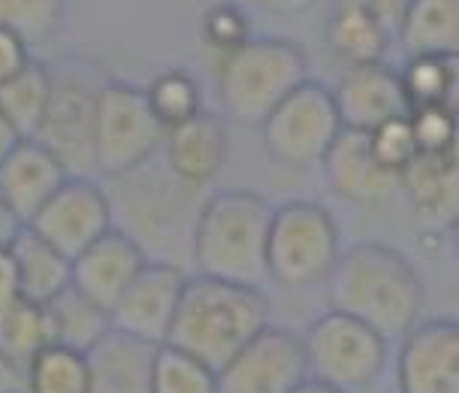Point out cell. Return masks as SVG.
Wrapping results in <instances>:
<instances>
[{
    "mask_svg": "<svg viewBox=\"0 0 459 393\" xmlns=\"http://www.w3.org/2000/svg\"><path fill=\"white\" fill-rule=\"evenodd\" d=\"M408 55H459V0H408L396 31Z\"/></svg>",
    "mask_w": 459,
    "mask_h": 393,
    "instance_id": "cb8c5ba5",
    "label": "cell"
},
{
    "mask_svg": "<svg viewBox=\"0 0 459 393\" xmlns=\"http://www.w3.org/2000/svg\"><path fill=\"white\" fill-rule=\"evenodd\" d=\"M22 393H91L88 357L64 345H46L22 372Z\"/></svg>",
    "mask_w": 459,
    "mask_h": 393,
    "instance_id": "83f0119b",
    "label": "cell"
},
{
    "mask_svg": "<svg viewBox=\"0 0 459 393\" xmlns=\"http://www.w3.org/2000/svg\"><path fill=\"white\" fill-rule=\"evenodd\" d=\"M324 170L333 194L359 209H381L402 191L399 176L375 161L366 134L354 130H342V136L326 152Z\"/></svg>",
    "mask_w": 459,
    "mask_h": 393,
    "instance_id": "2e32d148",
    "label": "cell"
},
{
    "mask_svg": "<svg viewBox=\"0 0 459 393\" xmlns=\"http://www.w3.org/2000/svg\"><path fill=\"white\" fill-rule=\"evenodd\" d=\"M103 191L112 209V227L130 236L145 258L176 266L191 258V233L206 196L200 188L172 176L160 154L112 176Z\"/></svg>",
    "mask_w": 459,
    "mask_h": 393,
    "instance_id": "7a4b0ae2",
    "label": "cell"
},
{
    "mask_svg": "<svg viewBox=\"0 0 459 393\" xmlns=\"http://www.w3.org/2000/svg\"><path fill=\"white\" fill-rule=\"evenodd\" d=\"M269 327V300L264 288L218 282L209 275H187L176 318L163 345L221 372L257 333Z\"/></svg>",
    "mask_w": 459,
    "mask_h": 393,
    "instance_id": "3957f363",
    "label": "cell"
},
{
    "mask_svg": "<svg viewBox=\"0 0 459 393\" xmlns=\"http://www.w3.org/2000/svg\"><path fill=\"white\" fill-rule=\"evenodd\" d=\"M163 130L152 116L143 88L109 79L97 106L94 163L97 173L121 176L160 154Z\"/></svg>",
    "mask_w": 459,
    "mask_h": 393,
    "instance_id": "30bf717a",
    "label": "cell"
},
{
    "mask_svg": "<svg viewBox=\"0 0 459 393\" xmlns=\"http://www.w3.org/2000/svg\"><path fill=\"white\" fill-rule=\"evenodd\" d=\"M43 312H46V327H48V342H52V345L82 351V354H88V351L112 330L109 312L94 306L91 300H85L73 288L61 291L57 297L43 302Z\"/></svg>",
    "mask_w": 459,
    "mask_h": 393,
    "instance_id": "d4e9b609",
    "label": "cell"
},
{
    "mask_svg": "<svg viewBox=\"0 0 459 393\" xmlns=\"http://www.w3.org/2000/svg\"><path fill=\"white\" fill-rule=\"evenodd\" d=\"M402 92H405L408 109L417 106H454L456 97V58L445 55H408L405 67L399 70Z\"/></svg>",
    "mask_w": 459,
    "mask_h": 393,
    "instance_id": "f1b7e54d",
    "label": "cell"
},
{
    "mask_svg": "<svg viewBox=\"0 0 459 393\" xmlns=\"http://www.w3.org/2000/svg\"><path fill=\"white\" fill-rule=\"evenodd\" d=\"M227 152L230 136L224 121L206 109L185 125L167 130L160 145V158L169 167V173L200 191H206L224 170Z\"/></svg>",
    "mask_w": 459,
    "mask_h": 393,
    "instance_id": "d6986e66",
    "label": "cell"
},
{
    "mask_svg": "<svg viewBox=\"0 0 459 393\" xmlns=\"http://www.w3.org/2000/svg\"><path fill=\"white\" fill-rule=\"evenodd\" d=\"M308 379L354 393L372 388L387 370V345L381 333L342 312H324L299 336Z\"/></svg>",
    "mask_w": 459,
    "mask_h": 393,
    "instance_id": "ba28073f",
    "label": "cell"
},
{
    "mask_svg": "<svg viewBox=\"0 0 459 393\" xmlns=\"http://www.w3.org/2000/svg\"><path fill=\"white\" fill-rule=\"evenodd\" d=\"M145 100H149L152 116L158 118L163 130H172L194 116L203 112V92L196 85V79L187 70H163L158 73L149 88H145Z\"/></svg>",
    "mask_w": 459,
    "mask_h": 393,
    "instance_id": "f546056e",
    "label": "cell"
},
{
    "mask_svg": "<svg viewBox=\"0 0 459 393\" xmlns=\"http://www.w3.org/2000/svg\"><path fill=\"white\" fill-rule=\"evenodd\" d=\"M154 348L158 345L109 330L85 354L91 393H152Z\"/></svg>",
    "mask_w": 459,
    "mask_h": 393,
    "instance_id": "ffe728a7",
    "label": "cell"
},
{
    "mask_svg": "<svg viewBox=\"0 0 459 393\" xmlns=\"http://www.w3.org/2000/svg\"><path fill=\"white\" fill-rule=\"evenodd\" d=\"M34 61L30 46L24 43L19 34L0 28V85H6L10 79H15L19 73Z\"/></svg>",
    "mask_w": 459,
    "mask_h": 393,
    "instance_id": "d590c367",
    "label": "cell"
},
{
    "mask_svg": "<svg viewBox=\"0 0 459 393\" xmlns=\"http://www.w3.org/2000/svg\"><path fill=\"white\" fill-rule=\"evenodd\" d=\"M335 109H339L342 127L354 134H368L384 121L408 116V100L402 92L399 70L387 61L366 64V67H348L342 73L339 85L330 88Z\"/></svg>",
    "mask_w": 459,
    "mask_h": 393,
    "instance_id": "9a60e30c",
    "label": "cell"
},
{
    "mask_svg": "<svg viewBox=\"0 0 459 393\" xmlns=\"http://www.w3.org/2000/svg\"><path fill=\"white\" fill-rule=\"evenodd\" d=\"M273 203L248 188L209 194L191 233V266L196 275L264 288L266 240Z\"/></svg>",
    "mask_w": 459,
    "mask_h": 393,
    "instance_id": "277c9868",
    "label": "cell"
},
{
    "mask_svg": "<svg viewBox=\"0 0 459 393\" xmlns=\"http://www.w3.org/2000/svg\"><path fill=\"white\" fill-rule=\"evenodd\" d=\"M67 179V170L43 145L34 139H22L0 161V206L24 227Z\"/></svg>",
    "mask_w": 459,
    "mask_h": 393,
    "instance_id": "ac0fdd59",
    "label": "cell"
},
{
    "mask_svg": "<svg viewBox=\"0 0 459 393\" xmlns=\"http://www.w3.org/2000/svg\"><path fill=\"white\" fill-rule=\"evenodd\" d=\"M402 191L426 221L454 227L456 221V152L417 154L411 167L399 176Z\"/></svg>",
    "mask_w": 459,
    "mask_h": 393,
    "instance_id": "44dd1931",
    "label": "cell"
},
{
    "mask_svg": "<svg viewBox=\"0 0 459 393\" xmlns=\"http://www.w3.org/2000/svg\"><path fill=\"white\" fill-rule=\"evenodd\" d=\"M417 154H447L456 152V106L436 103L408 109Z\"/></svg>",
    "mask_w": 459,
    "mask_h": 393,
    "instance_id": "d6a6232c",
    "label": "cell"
},
{
    "mask_svg": "<svg viewBox=\"0 0 459 393\" xmlns=\"http://www.w3.org/2000/svg\"><path fill=\"white\" fill-rule=\"evenodd\" d=\"M152 393H218V372L172 345H158L152 360Z\"/></svg>",
    "mask_w": 459,
    "mask_h": 393,
    "instance_id": "4dcf8cb0",
    "label": "cell"
},
{
    "mask_svg": "<svg viewBox=\"0 0 459 393\" xmlns=\"http://www.w3.org/2000/svg\"><path fill=\"white\" fill-rule=\"evenodd\" d=\"M15 273H19L22 297L30 302H48L61 291L70 288V269L73 260L52 249L46 240L30 231V227H19V233L10 242Z\"/></svg>",
    "mask_w": 459,
    "mask_h": 393,
    "instance_id": "603a6c76",
    "label": "cell"
},
{
    "mask_svg": "<svg viewBox=\"0 0 459 393\" xmlns=\"http://www.w3.org/2000/svg\"><path fill=\"white\" fill-rule=\"evenodd\" d=\"M354 4L363 6V10L372 15V19L378 22L390 37H396L399 22H402V15H405L408 0H354Z\"/></svg>",
    "mask_w": 459,
    "mask_h": 393,
    "instance_id": "8d00e7d4",
    "label": "cell"
},
{
    "mask_svg": "<svg viewBox=\"0 0 459 393\" xmlns=\"http://www.w3.org/2000/svg\"><path fill=\"white\" fill-rule=\"evenodd\" d=\"M0 393H22V372H15L4 357H0Z\"/></svg>",
    "mask_w": 459,
    "mask_h": 393,
    "instance_id": "60d3db41",
    "label": "cell"
},
{
    "mask_svg": "<svg viewBox=\"0 0 459 393\" xmlns=\"http://www.w3.org/2000/svg\"><path fill=\"white\" fill-rule=\"evenodd\" d=\"M393 37L354 0H339L326 19V48L344 67H366L387 58Z\"/></svg>",
    "mask_w": 459,
    "mask_h": 393,
    "instance_id": "7402d4cb",
    "label": "cell"
},
{
    "mask_svg": "<svg viewBox=\"0 0 459 393\" xmlns=\"http://www.w3.org/2000/svg\"><path fill=\"white\" fill-rule=\"evenodd\" d=\"M67 19V0H0V28L28 46L48 43Z\"/></svg>",
    "mask_w": 459,
    "mask_h": 393,
    "instance_id": "1f68e13d",
    "label": "cell"
},
{
    "mask_svg": "<svg viewBox=\"0 0 459 393\" xmlns=\"http://www.w3.org/2000/svg\"><path fill=\"white\" fill-rule=\"evenodd\" d=\"M19 221H15L10 212H6L4 206H0V245H10L13 242V236L19 233Z\"/></svg>",
    "mask_w": 459,
    "mask_h": 393,
    "instance_id": "b9f144b4",
    "label": "cell"
},
{
    "mask_svg": "<svg viewBox=\"0 0 459 393\" xmlns=\"http://www.w3.org/2000/svg\"><path fill=\"white\" fill-rule=\"evenodd\" d=\"M254 4L264 6V10L273 15H299V13H308L317 0H254Z\"/></svg>",
    "mask_w": 459,
    "mask_h": 393,
    "instance_id": "f35d334b",
    "label": "cell"
},
{
    "mask_svg": "<svg viewBox=\"0 0 459 393\" xmlns=\"http://www.w3.org/2000/svg\"><path fill=\"white\" fill-rule=\"evenodd\" d=\"M187 282L185 266L163 264V260H145L127 291L112 306L109 321L112 330L134 336L149 345H163L169 336L172 318H176L182 288Z\"/></svg>",
    "mask_w": 459,
    "mask_h": 393,
    "instance_id": "4fadbf2b",
    "label": "cell"
},
{
    "mask_svg": "<svg viewBox=\"0 0 459 393\" xmlns=\"http://www.w3.org/2000/svg\"><path fill=\"white\" fill-rule=\"evenodd\" d=\"M399 393H459V327L454 318L417 321L396 357Z\"/></svg>",
    "mask_w": 459,
    "mask_h": 393,
    "instance_id": "5bb4252c",
    "label": "cell"
},
{
    "mask_svg": "<svg viewBox=\"0 0 459 393\" xmlns=\"http://www.w3.org/2000/svg\"><path fill=\"white\" fill-rule=\"evenodd\" d=\"M330 309L372 327L384 339H402L423 315V282L396 245L354 242L342 249L326 275Z\"/></svg>",
    "mask_w": 459,
    "mask_h": 393,
    "instance_id": "6da1fadb",
    "label": "cell"
},
{
    "mask_svg": "<svg viewBox=\"0 0 459 393\" xmlns=\"http://www.w3.org/2000/svg\"><path fill=\"white\" fill-rule=\"evenodd\" d=\"M342 255L333 212L315 200H287L273 206L266 240V278L281 288H311L326 282Z\"/></svg>",
    "mask_w": 459,
    "mask_h": 393,
    "instance_id": "52a82bcc",
    "label": "cell"
},
{
    "mask_svg": "<svg viewBox=\"0 0 459 393\" xmlns=\"http://www.w3.org/2000/svg\"><path fill=\"white\" fill-rule=\"evenodd\" d=\"M48 342L46 312L39 302L19 297L10 306L0 309V357L13 366L15 372H24Z\"/></svg>",
    "mask_w": 459,
    "mask_h": 393,
    "instance_id": "4316f807",
    "label": "cell"
},
{
    "mask_svg": "<svg viewBox=\"0 0 459 393\" xmlns=\"http://www.w3.org/2000/svg\"><path fill=\"white\" fill-rule=\"evenodd\" d=\"M269 158L284 167H315L342 136V118L333 92L317 79H306L257 127Z\"/></svg>",
    "mask_w": 459,
    "mask_h": 393,
    "instance_id": "9c48e42d",
    "label": "cell"
},
{
    "mask_svg": "<svg viewBox=\"0 0 459 393\" xmlns=\"http://www.w3.org/2000/svg\"><path fill=\"white\" fill-rule=\"evenodd\" d=\"M22 297V284H19V273H15V260L10 245H0V309L10 306Z\"/></svg>",
    "mask_w": 459,
    "mask_h": 393,
    "instance_id": "74e56055",
    "label": "cell"
},
{
    "mask_svg": "<svg viewBox=\"0 0 459 393\" xmlns=\"http://www.w3.org/2000/svg\"><path fill=\"white\" fill-rule=\"evenodd\" d=\"M48 76H52V94H48L46 116L34 134V143L43 145L67 170V176L88 179L97 173V106L109 79L88 58H61L48 64Z\"/></svg>",
    "mask_w": 459,
    "mask_h": 393,
    "instance_id": "8992f818",
    "label": "cell"
},
{
    "mask_svg": "<svg viewBox=\"0 0 459 393\" xmlns=\"http://www.w3.org/2000/svg\"><path fill=\"white\" fill-rule=\"evenodd\" d=\"M48 94H52V76L48 64L30 61L19 76L0 85V112L15 127L22 139H34V134L43 125Z\"/></svg>",
    "mask_w": 459,
    "mask_h": 393,
    "instance_id": "484cf974",
    "label": "cell"
},
{
    "mask_svg": "<svg viewBox=\"0 0 459 393\" xmlns=\"http://www.w3.org/2000/svg\"><path fill=\"white\" fill-rule=\"evenodd\" d=\"M308 79V58L293 39L264 37L221 55L218 97L239 125L260 127L264 118Z\"/></svg>",
    "mask_w": 459,
    "mask_h": 393,
    "instance_id": "5b68a950",
    "label": "cell"
},
{
    "mask_svg": "<svg viewBox=\"0 0 459 393\" xmlns=\"http://www.w3.org/2000/svg\"><path fill=\"white\" fill-rule=\"evenodd\" d=\"M24 227L73 260L112 231V209L100 185L85 176H70Z\"/></svg>",
    "mask_w": 459,
    "mask_h": 393,
    "instance_id": "8fae6325",
    "label": "cell"
},
{
    "mask_svg": "<svg viewBox=\"0 0 459 393\" xmlns=\"http://www.w3.org/2000/svg\"><path fill=\"white\" fill-rule=\"evenodd\" d=\"M19 143H22V136L15 134V127L10 125V121H6L4 112H0V161H4Z\"/></svg>",
    "mask_w": 459,
    "mask_h": 393,
    "instance_id": "ab89813d",
    "label": "cell"
},
{
    "mask_svg": "<svg viewBox=\"0 0 459 393\" xmlns=\"http://www.w3.org/2000/svg\"><path fill=\"white\" fill-rule=\"evenodd\" d=\"M145 260L149 258L143 255V249L130 236L112 227L94 245H88L82 255L73 258L70 288L79 291L85 300H91L94 306L112 312V306L127 291V284L134 282L139 269L145 266Z\"/></svg>",
    "mask_w": 459,
    "mask_h": 393,
    "instance_id": "e0dca14e",
    "label": "cell"
},
{
    "mask_svg": "<svg viewBox=\"0 0 459 393\" xmlns=\"http://www.w3.org/2000/svg\"><path fill=\"white\" fill-rule=\"evenodd\" d=\"M306 379L299 336L269 324L218 372V393H293Z\"/></svg>",
    "mask_w": 459,
    "mask_h": 393,
    "instance_id": "7c38bea8",
    "label": "cell"
},
{
    "mask_svg": "<svg viewBox=\"0 0 459 393\" xmlns=\"http://www.w3.org/2000/svg\"><path fill=\"white\" fill-rule=\"evenodd\" d=\"M293 393H342V390H335V388H326V384H321V381H315V379H306L299 384L297 390Z\"/></svg>",
    "mask_w": 459,
    "mask_h": 393,
    "instance_id": "7bdbcfd3",
    "label": "cell"
},
{
    "mask_svg": "<svg viewBox=\"0 0 459 393\" xmlns=\"http://www.w3.org/2000/svg\"><path fill=\"white\" fill-rule=\"evenodd\" d=\"M366 139H368V149H372L375 161L396 176L405 173V170L411 167V161L417 158V143H414L411 125H408V116L384 121L381 127L368 130Z\"/></svg>",
    "mask_w": 459,
    "mask_h": 393,
    "instance_id": "e575fe53",
    "label": "cell"
},
{
    "mask_svg": "<svg viewBox=\"0 0 459 393\" xmlns=\"http://www.w3.org/2000/svg\"><path fill=\"white\" fill-rule=\"evenodd\" d=\"M200 28L206 46L215 48L221 58V55L233 52V48H239L251 39V15L233 0H221V4H212L203 13Z\"/></svg>",
    "mask_w": 459,
    "mask_h": 393,
    "instance_id": "836d02e7",
    "label": "cell"
}]
</instances>
